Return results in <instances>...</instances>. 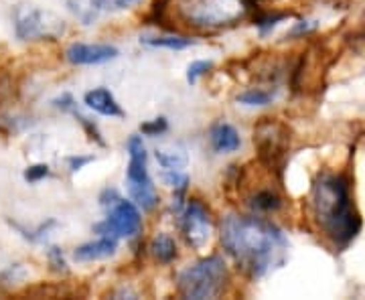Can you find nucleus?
<instances>
[{"label":"nucleus","mask_w":365,"mask_h":300,"mask_svg":"<svg viewBox=\"0 0 365 300\" xmlns=\"http://www.w3.org/2000/svg\"><path fill=\"white\" fill-rule=\"evenodd\" d=\"M222 244L237 268L252 278H262L287 262V235L262 217L227 215L222 222Z\"/></svg>","instance_id":"1"},{"label":"nucleus","mask_w":365,"mask_h":300,"mask_svg":"<svg viewBox=\"0 0 365 300\" xmlns=\"http://www.w3.org/2000/svg\"><path fill=\"white\" fill-rule=\"evenodd\" d=\"M314 217L337 248H347L359 234L361 222L351 203L349 185L343 177L327 175L313 187L311 195Z\"/></svg>","instance_id":"2"},{"label":"nucleus","mask_w":365,"mask_h":300,"mask_svg":"<svg viewBox=\"0 0 365 300\" xmlns=\"http://www.w3.org/2000/svg\"><path fill=\"white\" fill-rule=\"evenodd\" d=\"M227 280H230V272L223 258L209 256L205 260L187 266L182 270L177 278V290L182 299H217L227 286Z\"/></svg>","instance_id":"3"},{"label":"nucleus","mask_w":365,"mask_h":300,"mask_svg":"<svg viewBox=\"0 0 365 300\" xmlns=\"http://www.w3.org/2000/svg\"><path fill=\"white\" fill-rule=\"evenodd\" d=\"M128 170H126V185L130 199L143 209V211H153L157 207L158 195L155 183L148 175V157L146 148L140 136H130L128 140Z\"/></svg>","instance_id":"4"},{"label":"nucleus","mask_w":365,"mask_h":300,"mask_svg":"<svg viewBox=\"0 0 365 300\" xmlns=\"http://www.w3.org/2000/svg\"><path fill=\"white\" fill-rule=\"evenodd\" d=\"M248 0H181L182 16L195 26H225L240 21Z\"/></svg>","instance_id":"5"},{"label":"nucleus","mask_w":365,"mask_h":300,"mask_svg":"<svg viewBox=\"0 0 365 300\" xmlns=\"http://www.w3.org/2000/svg\"><path fill=\"white\" fill-rule=\"evenodd\" d=\"M14 33L21 41H53L66 33V23L49 11L21 9L14 19Z\"/></svg>","instance_id":"6"},{"label":"nucleus","mask_w":365,"mask_h":300,"mask_svg":"<svg viewBox=\"0 0 365 300\" xmlns=\"http://www.w3.org/2000/svg\"><path fill=\"white\" fill-rule=\"evenodd\" d=\"M143 229V217L138 205L134 201L118 199L110 207V213L104 222L96 225V232L100 235H112V237H134Z\"/></svg>","instance_id":"7"},{"label":"nucleus","mask_w":365,"mask_h":300,"mask_svg":"<svg viewBox=\"0 0 365 300\" xmlns=\"http://www.w3.org/2000/svg\"><path fill=\"white\" fill-rule=\"evenodd\" d=\"M181 229L187 244L193 249H203L211 239L213 234V223L209 215L207 207L199 201H191L181 217Z\"/></svg>","instance_id":"8"},{"label":"nucleus","mask_w":365,"mask_h":300,"mask_svg":"<svg viewBox=\"0 0 365 300\" xmlns=\"http://www.w3.org/2000/svg\"><path fill=\"white\" fill-rule=\"evenodd\" d=\"M118 57V49L114 45L104 43H73L66 51V59L71 66H102L108 61H114Z\"/></svg>","instance_id":"9"},{"label":"nucleus","mask_w":365,"mask_h":300,"mask_svg":"<svg viewBox=\"0 0 365 300\" xmlns=\"http://www.w3.org/2000/svg\"><path fill=\"white\" fill-rule=\"evenodd\" d=\"M118 248V239L112 237V235H102L100 239L96 242H88L83 246H79L73 252V258L78 262H98V260H106L110 256L116 254Z\"/></svg>","instance_id":"10"},{"label":"nucleus","mask_w":365,"mask_h":300,"mask_svg":"<svg viewBox=\"0 0 365 300\" xmlns=\"http://www.w3.org/2000/svg\"><path fill=\"white\" fill-rule=\"evenodd\" d=\"M83 102L86 105L93 110V112H98V114H102V116L108 118H122L124 116V112H122V108L116 102V98L112 95L110 90H106V88H96V90H90V92L83 95Z\"/></svg>","instance_id":"11"},{"label":"nucleus","mask_w":365,"mask_h":300,"mask_svg":"<svg viewBox=\"0 0 365 300\" xmlns=\"http://www.w3.org/2000/svg\"><path fill=\"white\" fill-rule=\"evenodd\" d=\"M209 140H211V146L215 152L220 155H230V152H235L240 146H242V140H240V134L235 130L232 124L227 122H217L211 132H209Z\"/></svg>","instance_id":"12"},{"label":"nucleus","mask_w":365,"mask_h":300,"mask_svg":"<svg viewBox=\"0 0 365 300\" xmlns=\"http://www.w3.org/2000/svg\"><path fill=\"white\" fill-rule=\"evenodd\" d=\"M150 254L160 264H170V262L177 258V244H175V239L170 235L158 234L150 242Z\"/></svg>","instance_id":"13"},{"label":"nucleus","mask_w":365,"mask_h":300,"mask_svg":"<svg viewBox=\"0 0 365 300\" xmlns=\"http://www.w3.org/2000/svg\"><path fill=\"white\" fill-rule=\"evenodd\" d=\"M140 43L148 47H160V49H170V51H181L191 45H195V39H187L179 35H157V37H143Z\"/></svg>","instance_id":"14"},{"label":"nucleus","mask_w":365,"mask_h":300,"mask_svg":"<svg viewBox=\"0 0 365 300\" xmlns=\"http://www.w3.org/2000/svg\"><path fill=\"white\" fill-rule=\"evenodd\" d=\"M157 160L163 169L167 170H182L187 167L189 158L187 152L179 148V146H173V148H160L157 150Z\"/></svg>","instance_id":"15"},{"label":"nucleus","mask_w":365,"mask_h":300,"mask_svg":"<svg viewBox=\"0 0 365 300\" xmlns=\"http://www.w3.org/2000/svg\"><path fill=\"white\" fill-rule=\"evenodd\" d=\"M163 181L165 185H169L170 189H175V193L177 195H182L185 191H187V185H189V177H187V172L185 170H167L163 169Z\"/></svg>","instance_id":"16"},{"label":"nucleus","mask_w":365,"mask_h":300,"mask_svg":"<svg viewBox=\"0 0 365 300\" xmlns=\"http://www.w3.org/2000/svg\"><path fill=\"white\" fill-rule=\"evenodd\" d=\"M274 100L272 92H264V90H250V92H244L237 95V104L244 105H268Z\"/></svg>","instance_id":"17"},{"label":"nucleus","mask_w":365,"mask_h":300,"mask_svg":"<svg viewBox=\"0 0 365 300\" xmlns=\"http://www.w3.org/2000/svg\"><path fill=\"white\" fill-rule=\"evenodd\" d=\"M252 207L258 209V211H264V213H270V211H276V209L280 207V199L274 195L272 191H260L258 195L254 197Z\"/></svg>","instance_id":"18"},{"label":"nucleus","mask_w":365,"mask_h":300,"mask_svg":"<svg viewBox=\"0 0 365 300\" xmlns=\"http://www.w3.org/2000/svg\"><path fill=\"white\" fill-rule=\"evenodd\" d=\"M211 67H213L211 61H193V63L189 66V69H187V81L193 86V83L199 81V78H203V76L207 73Z\"/></svg>","instance_id":"19"},{"label":"nucleus","mask_w":365,"mask_h":300,"mask_svg":"<svg viewBox=\"0 0 365 300\" xmlns=\"http://www.w3.org/2000/svg\"><path fill=\"white\" fill-rule=\"evenodd\" d=\"M169 124H167V118H157V120H150V122H144L140 124V132L146 136H158L163 132H167Z\"/></svg>","instance_id":"20"},{"label":"nucleus","mask_w":365,"mask_h":300,"mask_svg":"<svg viewBox=\"0 0 365 300\" xmlns=\"http://www.w3.org/2000/svg\"><path fill=\"white\" fill-rule=\"evenodd\" d=\"M49 172L51 170H49L47 165H33V167H29L25 170V181H29V183H39L45 177H49Z\"/></svg>","instance_id":"21"},{"label":"nucleus","mask_w":365,"mask_h":300,"mask_svg":"<svg viewBox=\"0 0 365 300\" xmlns=\"http://www.w3.org/2000/svg\"><path fill=\"white\" fill-rule=\"evenodd\" d=\"M91 160H93V157H71L69 158V170L76 172V170H79L83 165H88Z\"/></svg>","instance_id":"22"},{"label":"nucleus","mask_w":365,"mask_h":300,"mask_svg":"<svg viewBox=\"0 0 365 300\" xmlns=\"http://www.w3.org/2000/svg\"><path fill=\"white\" fill-rule=\"evenodd\" d=\"M138 0H108V6L112 9H130Z\"/></svg>","instance_id":"23"},{"label":"nucleus","mask_w":365,"mask_h":300,"mask_svg":"<svg viewBox=\"0 0 365 300\" xmlns=\"http://www.w3.org/2000/svg\"><path fill=\"white\" fill-rule=\"evenodd\" d=\"M313 29H314V23H299V25L292 29V33H290V35H302V33L307 35V33H311Z\"/></svg>","instance_id":"24"}]
</instances>
